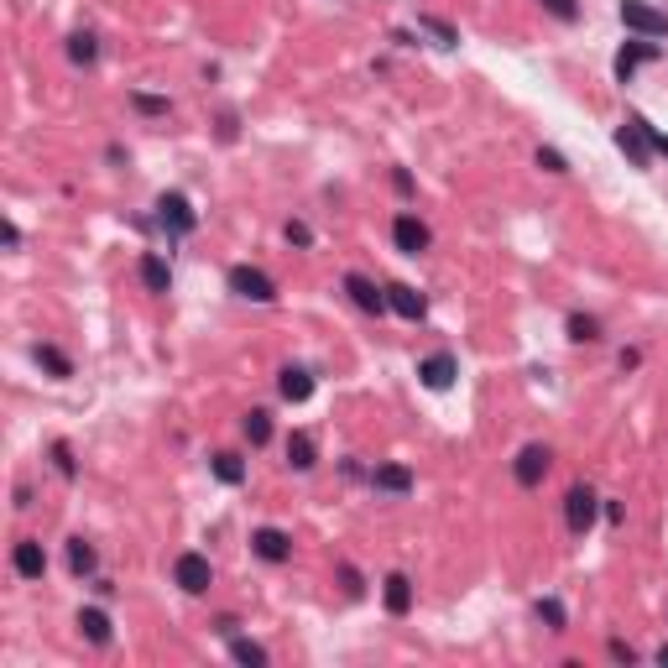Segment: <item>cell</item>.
I'll return each mask as SVG.
<instances>
[{"label":"cell","instance_id":"cell-19","mask_svg":"<svg viewBox=\"0 0 668 668\" xmlns=\"http://www.w3.org/2000/svg\"><path fill=\"white\" fill-rule=\"evenodd\" d=\"M313 459H319L313 434H292L288 438V465H292V470H313Z\"/></svg>","mask_w":668,"mask_h":668},{"label":"cell","instance_id":"cell-21","mask_svg":"<svg viewBox=\"0 0 668 668\" xmlns=\"http://www.w3.org/2000/svg\"><path fill=\"white\" fill-rule=\"evenodd\" d=\"M418 32H428L438 47H459V32L449 26V21H438V16H418Z\"/></svg>","mask_w":668,"mask_h":668},{"label":"cell","instance_id":"cell-25","mask_svg":"<svg viewBox=\"0 0 668 668\" xmlns=\"http://www.w3.org/2000/svg\"><path fill=\"white\" fill-rule=\"evenodd\" d=\"M68 569H74V575H94V548H89L84 538L68 543Z\"/></svg>","mask_w":668,"mask_h":668},{"label":"cell","instance_id":"cell-16","mask_svg":"<svg viewBox=\"0 0 668 668\" xmlns=\"http://www.w3.org/2000/svg\"><path fill=\"white\" fill-rule=\"evenodd\" d=\"M79 632L94 647H110V616H104L100 605H84V611H79Z\"/></svg>","mask_w":668,"mask_h":668},{"label":"cell","instance_id":"cell-1","mask_svg":"<svg viewBox=\"0 0 668 668\" xmlns=\"http://www.w3.org/2000/svg\"><path fill=\"white\" fill-rule=\"evenodd\" d=\"M622 26H632L637 37H668V11L647 5V0H622Z\"/></svg>","mask_w":668,"mask_h":668},{"label":"cell","instance_id":"cell-13","mask_svg":"<svg viewBox=\"0 0 668 668\" xmlns=\"http://www.w3.org/2000/svg\"><path fill=\"white\" fill-rule=\"evenodd\" d=\"M387 309L402 313V319H423V313H428V303H423V292H418V288L392 282V288H387Z\"/></svg>","mask_w":668,"mask_h":668},{"label":"cell","instance_id":"cell-10","mask_svg":"<svg viewBox=\"0 0 668 668\" xmlns=\"http://www.w3.org/2000/svg\"><path fill=\"white\" fill-rule=\"evenodd\" d=\"M418 376H423V387L444 392V387L459 376V366H455V355H449V350H438V355H428V360H418Z\"/></svg>","mask_w":668,"mask_h":668},{"label":"cell","instance_id":"cell-22","mask_svg":"<svg viewBox=\"0 0 668 668\" xmlns=\"http://www.w3.org/2000/svg\"><path fill=\"white\" fill-rule=\"evenodd\" d=\"M230 658H235V663L261 668V663H267V647H261V643H246V637H230Z\"/></svg>","mask_w":668,"mask_h":668},{"label":"cell","instance_id":"cell-4","mask_svg":"<svg viewBox=\"0 0 668 668\" xmlns=\"http://www.w3.org/2000/svg\"><path fill=\"white\" fill-rule=\"evenodd\" d=\"M157 225H162L167 235H188V230L199 225V214H193V204H188L183 193H162V199H157Z\"/></svg>","mask_w":668,"mask_h":668},{"label":"cell","instance_id":"cell-2","mask_svg":"<svg viewBox=\"0 0 668 668\" xmlns=\"http://www.w3.org/2000/svg\"><path fill=\"white\" fill-rule=\"evenodd\" d=\"M595 512H601V496H595L590 486H575V491L564 496V522H569V533H575V538H584V533H590Z\"/></svg>","mask_w":668,"mask_h":668},{"label":"cell","instance_id":"cell-15","mask_svg":"<svg viewBox=\"0 0 668 668\" xmlns=\"http://www.w3.org/2000/svg\"><path fill=\"white\" fill-rule=\"evenodd\" d=\"M381 595H387V611H392V616H408V611H413V580H408V575H387V590H381Z\"/></svg>","mask_w":668,"mask_h":668},{"label":"cell","instance_id":"cell-14","mask_svg":"<svg viewBox=\"0 0 668 668\" xmlns=\"http://www.w3.org/2000/svg\"><path fill=\"white\" fill-rule=\"evenodd\" d=\"M42 569H47V554H42L37 538H21L16 543V575L21 580H42Z\"/></svg>","mask_w":668,"mask_h":668},{"label":"cell","instance_id":"cell-28","mask_svg":"<svg viewBox=\"0 0 668 668\" xmlns=\"http://www.w3.org/2000/svg\"><path fill=\"white\" fill-rule=\"evenodd\" d=\"M241 428H246L250 444H267V438H271V413H261V408H256V413H250L246 423H241Z\"/></svg>","mask_w":668,"mask_h":668},{"label":"cell","instance_id":"cell-12","mask_svg":"<svg viewBox=\"0 0 668 668\" xmlns=\"http://www.w3.org/2000/svg\"><path fill=\"white\" fill-rule=\"evenodd\" d=\"M658 58V47H653V42H626L622 53H616V79L622 84H632V74H637V68H643V63H653Z\"/></svg>","mask_w":668,"mask_h":668},{"label":"cell","instance_id":"cell-8","mask_svg":"<svg viewBox=\"0 0 668 668\" xmlns=\"http://www.w3.org/2000/svg\"><path fill=\"white\" fill-rule=\"evenodd\" d=\"M250 548H256V559L282 564L292 554V538L282 533V527H256V533H250Z\"/></svg>","mask_w":668,"mask_h":668},{"label":"cell","instance_id":"cell-29","mask_svg":"<svg viewBox=\"0 0 668 668\" xmlns=\"http://www.w3.org/2000/svg\"><path fill=\"white\" fill-rule=\"evenodd\" d=\"M538 622H548L554 632H564V622H569V616H564V605L548 595V601H538Z\"/></svg>","mask_w":668,"mask_h":668},{"label":"cell","instance_id":"cell-34","mask_svg":"<svg viewBox=\"0 0 668 668\" xmlns=\"http://www.w3.org/2000/svg\"><path fill=\"white\" fill-rule=\"evenodd\" d=\"M288 241H292V246H309L313 235H309V225H288Z\"/></svg>","mask_w":668,"mask_h":668},{"label":"cell","instance_id":"cell-27","mask_svg":"<svg viewBox=\"0 0 668 668\" xmlns=\"http://www.w3.org/2000/svg\"><path fill=\"white\" fill-rule=\"evenodd\" d=\"M569 339L595 345V339H601V324H595V319H584V313H569Z\"/></svg>","mask_w":668,"mask_h":668},{"label":"cell","instance_id":"cell-17","mask_svg":"<svg viewBox=\"0 0 668 668\" xmlns=\"http://www.w3.org/2000/svg\"><path fill=\"white\" fill-rule=\"evenodd\" d=\"M376 491H392V496H402V491H413V470L408 465H376Z\"/></svg>","mask_w":668,"mask_h":668},{"label":"cell","instance_id":"cell-20","mask_svg":"<svg viewBox=\"0 0 668 668\" xmlns=\"http://www.w3.org/2000/svg\"><path fill=\"white\" fill-rule=\"evenodd\" d=\"M142 282H146V292H167L172 271H167L162 256H142Z\"/></svg>","mask_w":668,"mask_h":668},{"label":"cell","instance_id":"cell-31","mask_svg":"<svg viewBox=\"0 0 668 668\" xmlns=\"http://www.w3.org/2000/svg\"><path fill=\"white\" fill-rule=\"evenodd\" d=\"M538 167H548V172H569V162H564L554 146H538Z\"/></svg>","mask_w":668,"mask_h":668},{"label":"cell","instance_id":"cell-32","mask_svg":"<svg viewBox=\"0 0 668 668\" xmlns=\"http://www.w3.org/2000/svg\"><path fill=\"white\" fill-rule=\"evenodd\" d=\"M136 110H142V115H167V100H157V94H136Z\"/></svg>","mask_w":668,"mask_h":668},{"label":"cell","instance_id":"cell-5","mask_svg":"<svg viewBox=\"0 0 668 668\" xmlns=\"http://www.w3.org/2000/svg\"><path fill=\"white\" fill-rule=\"evenodd\" d=\"M172 580L183 584L188 595H204L209 584H214V569H209L204 554H178V564H172Z\"/></svg>","mask_w":668,"mask_h":668},{"label":"cell","instance_id":"cell-33","mask_svg":"<svg viewBox=\"0 0 668 668\" xmlns=\"http://www.w3.org/2000/svg\"><path fill=\"white\" fill-rule=\"evenodd\" d=\"M53 459H58L63 476H74V455H68V444H53Z\"/></svg>","mask_w":668,"mask_h":668},{"label":"cell","instance_id":"cell-35","mask_svg":"<svg viewBox=\"0 0 668 668\" xmlns=\"http://www.w3.org/2000/svg\"><path fill=\"white\" fill-rule=\"evenodd\" d=\"M647 142L658 146V152H668V136H663V131H653V125H647Z\"/></svg>","mask_w":668,"mask_h":668},{"label":"cell","instance_id":"cell-11","mask_svg":"<svg viewBox=\"0 0 668 668\" xmlns=\"http://www.w3.org/2000/svg\"><path fill=\"white\" fill-rule=\"evenodd\" d=\"M345 292L355 298V309H366V313H381V309H387V292L376 288L371 277H360V271H350V277H345Z\"/></svg>","mask_w":668,"mask_h":668},{"label":"cell","instance_id":"cell-3","mask_svg":"<svg viewBox=\"0 0 668 668\" xmlns=\"http://www.w3.org/2000/svg\"><path fill=\"white\" fill-rule=\"evenodd\" d=\"M230 292L246 298V303H271L277 298V288H271V277L261 267H230Z\"/></svg>","mask_w":668,"mask_h":668},{"label":"cell","instance_id":"cell-26","mask_svg":"<svg viewBox=\"0 0 668 668\" xmlns=\"http://www.w3.org/2000/svg\"><path fill=\"white\" fill-rule=\"evenodd\" d=\"M68 58H74V63H94V58H100L94 32H74V37H68Z\"/></svg>","mask_w":668,"mask_h":668},{"label":"cell","instance_id":"cell-24","mask_svg":"<svg viewBox=\"0 0 668 668\" xmlns=\"http://www.w3.org/2000/svg\"><path fill=\"white\" fill-rule=\"evenodd\" d=\"M209 470L225 480V486H241V480H246V465H241L235 455H214V459H209Z\"/></svg>","mask_w":668,"mask_h":668},{"label":"cell","instance_id":"cell-6","mask_svg":"<svg viewBox=\"0 0 668 668\" xmlns=\"http://www.w3.org/2000/svg\"><path fill=\"white\" fill-rule=\"evenodd\" d=\"M616 146H622L626 157H632V167H647V162H653V142H647V121H643V115L622 121V131H616Z\"/></svg>","mask_w":668,"mask_h":668},{"label":"cell","instance_id":"cell-18","mask_svg":"<svg viewBox=\"0 0 668 668\" xmlns=\"http://www.w3.org/2000/svg\"><path fill=\"white\" fill-rule=\"evenodd\" d=\"M277 392L288 397V402H309V397H313V376L303 371V366H288L282 381H277Z\"/></svg>","mask_w":668,"mask_h":668},{"label":"cell","instance_id":"cell-7","mask_svg":"<svg viewBox=\"0 0 668 668\" xmlns=\"http://www.w3.org/2000/svg\"><path fill=\"white\" fill-rule=\"evenodd\" d=\"M392 241H397V250H402V256H423V250H428V225H423L418 214H397Z\"/></svg>","mask_w":668,"mask_h":668},{"label":"cell","instance_id":"cell-23","mask_svg":"<svg viewBox=\"0 0 668 668\" xmlns=\"http://www.w3.org/2000/svg\"><path fill=\"white\" fill-rule=\"evenodd\" d=\"M37 366H47V371L58 376V381H63V376H74V360H68L58 345H37Z\"/></svg>","mask_w":668,"mask_h":668},{"label":"cell","instance_id":"cell-9","mask_svg":"<svg viewBox=\"0 0 668 668\" xmlns=\"http://www.w3.org/2000/svg\"><path fill=\"white\" fill-rule=\"evenodd\" d=\"M548 449H543V444H527V449H522L517 455V465H512V476H517V486H538L543 476H548Z\"/></svg>","mask_w":668,"mask_h":668},{"label":"cell","instance_id":"cell-30","mask_svg":"<svg viewBox=\"0 0 668 668\" xmlns=\"http://www.w3.org/2000/svg\"><path fill=\"white\" fill-rule=\"evenodd\" d=\"M543 11H548V16H559V21L580 16V5H575V0H543Z\"/></svg>","mask_w":668,"mask_h":668},{"label":"cell","instance_id":"cell-36","mask_svg":"<svg viewBox=\"0 0 668 668\" xmlns=\"http://www.w3.org/2000/svg\"><path fill=\"white\" fill-rule=\"evenodd\" d=\"M658 663H663V668H668V643H663V647H658Z\"/></svg>","mask_w":668,"mask_h":668}]
</instances>
